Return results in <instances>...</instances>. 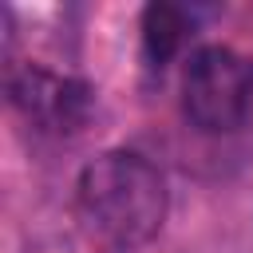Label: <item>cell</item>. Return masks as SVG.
Instances as JSON below:
<instances>
[{"label":"cell","mask_w":253,"mask_h":253,"mask_svg":"<svg viewBox=\"0 0 253 253\" xmlns=\"http://www.w3.org/2000/svg\"><path fill=\"white\" fill-rule=\"evenodd\" d=\"M8 99L40 134H75L87 126L95 107L91 83L47 71L40 63H24L8 71Z\"/></svg>","instance_id":"3957f363"},{"label":"cell","mask_w":253,"mask_h":253,"mask_svg":"<svg viewBox=\"0 0 253 253\" xmlns=\"http://www.w3.org/2000/svg\"><path fill=\"white\" fill-rule=\"evenodd\" d=\"M138 32H142V55L150 59V67H166L182 51L186 36L194 32V20L178 4H146Z\"/></svg>","instance_id":"277c9868"},{"label":"cell","mask_w":253,"mask_h":253,"mask_svg":"<svg viewBox=\"0 0 253 253\" xmlns=\"http://www.w3.org/2000/svg\"><path fill=\"white\" fill-rule=\"evenodd\" d=\"M75 206L103 241L138 249L162 233L170 190L162 170L138 150H107L79 170Z\"/></svg>","instance_id":"6da1fadb"},{"label":"cell","mask_w":253,"mask_h":253,"mask_svg":"<svg viewBox=\"0 0 253 253\" xmlns=\"http://www.w3.org/2000/svg\"><path fill=\"white\" fill-rule=\"evenodd\" d=\"M253 107V63L233 47H198L182 71V115L202 134H229Z\"/></svg>","instance_id":"7a4b0ae2"}]
</instances>
